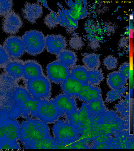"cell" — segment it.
Masks as SVG:
<instances>
[{
    "label": "cell",
    "instance_id": "obj_1",
    "mask_svg": "<svg viewBox=\"0 0 134 151\" xmlns=\"http://www.w3.org/2000/svg\"><path fill=\"white\" fill-rule=\"evenodd\" d=\"M46 123L37 118H28L20 127V138L28 148L36 143L50 136Z\"/></svg>",
    "mask_w": 134,
    "mask_h": 151
},
{
    "label": "cell",
    "instance_id": "obj_2",
    "mask_svg": "<svg viewBox=\"0 0 134 151\" xmlns=\"http://www.w3.org/2000/svg\"><path fill=\"white\" fill-rule=\"evenodd\" d=\"M53 137L62 147L66 146L78 140L81 132L75 126L66 120H57L52 128Z\"/></svg>",
    "mask_w": 134,
    "mask_h": 151
},
{
    "label": "cell",
    "instance_id": "obj_3",
    "mask_svg": "<svg viewBox=\"0 0 134 151\" xmlns=\"http://www.w3.org/2000/svg\"><path fill=\"white\" fill-rule=\"evenodd\" d=\"M25 82L26 89L33 98L42 101L49 100L50 98L51 82L46 76L44 75Z\"/></svg>",
    "mask_w": 134,
    "mask_h": 151
},
{
    "label": "cell",
    "instance_id": "obj_4",
    "mask_svg": "<svg viewBox=\"0 0 134 151\" xmlns=\"http://www.w3.org/2000/svg\"><path fill=\"white\" fill-rule=\"evenodd\" d=\"M25 52L35 56L42 53L45 48L46 37L42 33L36 30L26 32L22 37Z\"/></svg>",
    "mask_w": 134,
    "mask_h": 151
},
{
    "label": "cell",
    "instance_id": "obj_5",
    "mask_svg": "<svg viewBox=\"0 0 134 151\" xmlns=\"http://www.w3.org/2000/svg\"><path fill=\"white\" fill-rule=\"evenodd\" d=\"M46 69L48 77L56 84H60L70 76L69 68L58 60L49 63Z\"/></svg>",
    "mask_w": 134,
    "mask_h": 151
},
{
    "label": "cell",
    "instance_id": "obj_6",
    "mask_svg": "<svg viewBox=\"0 0 134 151\" xmlns=\"http://www.w3.org/2000/svg\"><path fill=\"white\" fill-rule=\"evenodd\" d=\"M3 46L10 58L18 59L25 52L22 38L17 36H12L5 40Z\"/></svg>",
    "mask_w": 134,
    "mask_h": 151
},
{
    "label": "cell",
    "instance_id": "obj_7",
    "mask_svg": "<svg viewBox=\"0 0 134 151\" xmlns=\"http://www.w3.org/2000/svg\"><path fill=\"white\" fill-rule=\"evenodd\" d=\"M23 24L20 16L14 11L11 10L4 15L2 29L6 33L15 34L18 32Z\"/></svg>",
    "mask_w": 134,
    "mask_h": 151
},
{
    "label": "cell",
    "instance_id": "obj_8",
    "mask_svg": "<svg viewBox=\"0 0 134 151\" xmlns=\"http://www.w3.org/2000/svg\"><path fill=\"white\" fill-rule=\"evenodd\" d=\"M45 37V48L50 53L58 55L66 47V38L62 35L52 34Z\"/></svg>",
    "mask_w": 134,
    "mask_h": 151
},
{
    "label": "cell",
    "instance_id": "obj_9",
    "mask_svg": "<svg viewBox=\"0 0 134 151\" xmlns=\"http://www.w3.org/2000/svg\"><path fill=\"white\" fill-rule=\"evenodd\" d=\"M44 75L42 67L37 62L31 60L24 61L23 78L25 81L37 78Z\"/></svg>",
    "mask_w": 134,
    "mask_h": 151
},
{
    "label": "cell",
    "instance_id": "obj_10",
    "mask_svg": "<svg viewBox=\"0 0 134 151\" xmlns=\"http://www.w3.org/2000/svg\"><path fill=\"white\" fill-rule=\"evenodd\" d=\"M22 13L26 19L30 22L34 23L41 17L43 9L38 3H31L26 2L22 8Z\"/></svg>",
    "mask_w": 134,
    "mask_h": 151
},
{
    "label": "cell",
    "instance_id": "obj_11",
    "mask_svg": "<svg viewBox=\"0 0 134 151\" xmlns=\"http://www.w3.org/2000/svg\"><path fill=\"white\" fill-rule=\"evenodd\" d=\"M24 61L19 59H11L4 68L7 74L14 80H19L23 77Z\"/></svg>",
    "mask_w": 134,
    "mask_h": 151
},
{
    "label": "cell",
    "instance_id": "obj_12",
    "mask_svg": "<svg viewBox=\"0 0 134 151\" xmlns=\"http://www.w3.org/2000/svg\"><path fill=\"white\" fill-rule=\"evenodd\" d=\"M83 84L70 76L60 83V86L64 93L70 97L77 98Z\"/></svg>",
    "mask_w": 134,
    "mask_h": 151
},
{
    "label": "cell",
    "instance_id": "obj_13",
    "mask_svg": "<svg viewBox=\"0 0 134 151\" xmlns=\"http://www.w3.org/2000/svg\"><path fill=\"white\" fill-rule=\"evenodd\" d=\"M102 92L101 89L98 87L88 83L83 85L77 98L83 102L102 99Z\"/></svg>",
    "mask_w": 134,
    "mask_h": 151
},
{
    "label": "cell",
    "instance_id": "obj_14",
    "mask_svg": "<svg viewBox=\"0 0 134 151\" xmlns=\"http://www.w3.org/2000/svg\"><path fill=\"white\" fill-rule=\"evenodd\" d=\"M41 101L31 98L20 106L21 111L25 117H37Z\"/></svg>",
    "mask_w": 134,
    "mask_h": 151
},
{
    "label": "cell",
    "instance_id": "obj_15",
    "mask_svg": "<svg viewBox=\"0 0 134 151\" xmlns=\"http://www.w3.org/2000/svg\"><path fill=\"white\" fill-rule=\"evenodd\" d=\"M127 79L119 71H114L109 73L107 78L108 86L112 90L121 89L126 84Z\"/></svg>",
    "mask_w": 134,
    "mask_h": 151
},
{
    "label": "cell",
    "instance_id": "obj_16",
    "mask_svg": "<svg viewBox=\"0 0 134 151\" xmlns=\"http://www.w3.org/2000/svg\"><path fill=\"white\" fill-rule=\"evenodd\" d=\"M3 125L5 141L15 142L19 137L20 127L16 123L12 121L7 122Z\"/></svg>",
    "mask_w": 134,
    "mask_h": 151
},
{
    "label": "cell",
    "instance_id": "obj_17",
    "mask_svg": "<svg viewBox=\"0 0 134 151\" xmlns=\"http://www.w3.org/2000/svg\"><path fill=\"white\" fill-rule=\"evenodd\" d=\"M57 59L69 68L75 66L77 61L76 53L73 51L66 50H64L57 55Z\"/></svg>",
    "mask_w": 134,
    "mask_h": 151
},
{
    "label": "cell",
    "instance_id": "obj_18",
    "mask_svg": "<svg viewBox=\"0 0 134 151\" xmlns=\"http://www.w3.org/2000/svg\"><path fill=\"white\" fill-rule=\"evenodd\" d=\"M30 149H62L54 137L51 135L40 140L29 147Z\"/></svg>",
    "mask_w": 134,
    "mask_h": 151
},
{
    "label": "cell",
    "instance_id": "obj_19",
    "mask_svg": "<svg viewBox=\"0 0 134 151\" xmlns=\"http://www.w3.org/2000/svg\"><path fill=\"white\" fill-rule=\"evenodd\" d=\"M88 70L83 65H75L70 70V77L83 84L88 83Z\"/></svg>",
    "mask_w": 134,
    "mask_h": 151
},
{
    "label": "cell",
    "instance_id": "obj_20",
    "mask_svg": "<svg viewBox=\"0 0 134 151\" xmlns=\"http://www.w3.org/2000/svg\"><path fill=\"white\" fill-rule=\"evenodd\" d=\"M88 111L93 114H98L106 111L107 109L102 99H99L89 101H85Z\"/></svg>",
    "mask_w": 134,
    "mask_h": 151
},
{
    "label": "cell",
    "instance_id": "obj_21",
    "mask_svg": "<svg viewBox=\"0 0 134 151\" xmlns=\"http://www.w3.org/2000/svg\"><path fill=\"white\" fill-rule=\"evenodd\" d=\"M84 66L89 70L99 69L100 65L99 55L91 53L85 56L82 60Z\"/></svg>",
    "mask_w": 134,
    "mask_h": 151
},
{
    "label": "cell",
    "instance_id": "obj_22",
    "mask_svg": "<svg viewBox=\"0 0 134 151\" xmlns=\"http://www.w3.org/2000/svg\"><path fill=\"white\" fill-rule=\"evenodd\" d=\"M60 117L58 110L53 98L49 100L45 122L51 123L56 121Z\"/></svg>",
    "mask_w": 134,
    "mask_h": 151
},
{
    "label": "cell",
    "instance_id": "obj_23",
    "mask_svg": "<svg viewBox=\"0 0 134 151\" xmlns=\"http://www.w3.org/2000/svg\"><path fill=\"white\" fill-rule=\"evenodd\" d=\"M104 75L101 69L88 70V82L93 86L99 85L104 80Z\"/></svg>",
    "mask_w": 134,
    "mask_h": 151
},
{
    "label": "cell",
    "instance_id": "obj_24",
    "mask_svg": "<svg viewBox=\"0 0 134 151\" xmlns=\"http://www.w3.org/2000/svg\"><path fill=\"white\" fill-rule=\"evenodd\" d=\"M70 97L64 93H62L53 98L58 110L60 117L64 116L66 104Z\"/></svg>",
    "mask_w": 134,
    "mask_h": 151
},
{
    "label": "cell",
    "instance_id": "obj_25",
    "mask_svg": "<svg viewBox=\"0 0 134 151\" xmlns=\"http://www.w3.org/2000/svg\"><path fill=\"white\" fill-rule=\"evenodd\" d=\"M75 1V3H74L72 1L70 0L66 2V3L70 7L69 11L72 17L77 20L82 18V14L83 11L79 1Z\"/></svg>",
    "mask_w": 134,
    "mask_h": 151
},
{
    "label": "cell",
    "instance_id": "obj_26",
    "mask_svg": "<svg viewBox=\"0 0 134 151\" xmlns=\"http://www.w3.org/2000/svg\"><path fill=\"white\" fill-rule=\"evenodd\" d=\"M32 98L26 88L21 87L16 88L15 98L20 106Z\"/></svg>",
    "mask_w": 134,
    "mask_h": 151
},
{
    "label": "cell",
    "instance_id": "obj_27",
    "mask_svg": "<svg viewBox=\"0 0 134 151\" xmlns=\"http://www.w3.org/2000/svg\"><path fill=\"white\" fill-rule=\"evenodd\" d=\"M128 90L127 87L124 86L121 89L116 90H112L107 94V97L105 101L112 102L118 99H121L123 97L124 94Z\"/></svg>",
    "mask_w": 134,
    "mask_h": 151
},
{
    "label": "cell",
    "instance_id": "obj_28",
    "mask_svg": "<svg viewBox=\"0 0 134 151\" xmlns=\"http://www.w3.org/2000/svg\"><path fill=\"white\" fill-rule=\"evenodd\" d=\"M44 22L48 28L53 29L59 24L58 15L56 12L51 10L50 12L45 17Z\"/></svg>",
    "mask_w": 134,
    "mask_h": 151
},
{
    "label": "cell",
    "instance_id": "obj_29",
    "mask_svg": "<svg viewBox=\"0 0 134 151\" xmlns=\"http://www.w3.org/2000/svg\"><path fill=\"white\" fill-rule=\"evenodd\" d=\"M79 112L77 109L70 112L65 113L64 115L66 120L78 130L79 126Z\"/></svg>",
    "mask_w": 134,
    "mask_h": 151
},
{
    "label": "cell",
    "instance_id": "obj_30",
    "mask_svg": "<svg viewBox=\"0 0 134 151\" xmlns=\"http://www.w3.org/2000/svg\"><path fill=\"white\" fill-rule=\"evenodd\" d=\"M57 4L61 8L62 11L68 21L70 26L71 33L74 32L77 27V22L71 15L69 10L66 8H64L59 3Z\"/></svg>",
    "mask_w": 134,
    "mask_h": 151
},
{
    "label": "cell",
    "instance_id": "obj_31",
    "mask_svg": "<svg viewBox=\"0 0 134 151\" xmlns=\"http://www.w3.org/2000/svg\"><path fill=\"white\" fill-rule=\"evenodd\" d=\"M49 100L41 101L39 110L37 118L45 122L47 114Z\"/></svg>",
    "mask_w": 134,
    "mask_h": 151
},
{
    "label": "cell",
    "instance_id": "obj_32",
    "mask_svg": "<svg viewBox=\"0 0 134 151\" xmlns=\"http://www.w3.org/2000/svg\"><path fill=\"white\" fill-rule=\"evenodd\" d=\"M118 63L117 58L113 55H109L106 57L104 60V65L108 70L115 69Z\"/></svg>",
    "mask_w": 134,
    "mask_h": 151
},
{
    "label": "cell",
    "instance_id": "obj_33",
    "mask_svg": "<svg viewBox=\"0 0 134 151\" xmlns=\"http://www.w3.org/2000/svg\"><path fill=\"white\" fill-rule=\"evenodd\" d=\"M13 5L12 0H0V16L5 15L11 10Z\"/></svg>",
    "mask_w": 134,
    "mask_h": 151
},
{
    "label": "cell",
    "instance_id": "obj_34",
    "mask_svg": "<svg viewBox=\"0 0 134 151\" xmlns=\"http://www.w3.org/2000/svg\"><path fill=\"white\" fill-rule=\"evenodd\" d=\"M10 59L3 46L0 45V68H4Z\"/></svg>",
    "mask_w": 134,
    "mask_h": 151
},
{
    "label": "cell",
    "instance_id": "obj_35",
    "mask_svg": "<svg viewBox=\"0 0 134 151\" xmlns=\"http://www.w3.org/2000/svg\"><path fill=\"white\" fill-rule=\"evenodd\" d=\"M69 44L72 48L76 50L81 49L83 45L81 38L77 36L71 37L69 40Z\"/></svg>",
    "mask_w": 134,
    "mask_h": 151
},
{
    "label": "cell",
    "instance_id": "obj_36",
    "mask_svg": "<svg viewBox=\"0 0 134 151\" xmlns=\"http://www.w3.org/2000/svg\"><path fill=\"white\" fill-rule=\"evenodd\" d=\"M58 14L59 19V24L65 28L69 33H71L69 23L62 10L58 9Z\"/></svg>",
    "mask_w": 134,
    "mask_h": 151
},
{
    "label": "cell",
    "instance_id": "obj_37",
    "mask_svg": "<svg viewBox=\"0 0 134 151\" xmlns=\"http://www.w3.org/2000/svg\"><path fill=\"white\" fill-rule=\"evenodd\" d=\"M119 72L127 79L130 77V64L128 62L122 64L119 68Z\"/></svg>",
    "mask_w": 134,
    "mask_h": 151
},
{
    "label": "cell",
    "instance_id": "obj_38",
    "mask_svg": "<svg viewBox=\"0 0 134 151\" xmlns=\"http://www.w3.org/2000/svg\"><path fill=\"white\" fill-rule=\"evenodd\" d=\"M77 109V103L75 98L71 97L66 104L65 114L70 112Z\"/></svg>",
    "mask_w": 134,
    "mask_h": 151
},
{
    "label": "cell",
    "instance_id": "obj_39",
    "mask_svg": "<svg viewBox=\"0 0 134 151\" xmlns=\"http://www.w3.org/2000/svg\"><path fill=\"white\" fill-rule=\"evenodd\" d=\"M17 145L15 142L4 141L1 143L0 148L2 149H12L17 148Z\"/></svg>",
    "mask_w": 134,
    "mask_h": 151
},
{
    "label": "cell",
    "instance_id": "obj_40",
    "mask_svg": "<svg viewBox=\"0 0 134 151\" xmlns=\"http://www.w3.org/2000/svg\"><path fill=\"white\" fill-rule=\"evenodd\" d=\"M0 141L2 142L5 141L3 125H0Z\"/></svg>",
    "mask_w": 134,
    "mask_h": 151
},
{
    "label": "cell",
    "instance_id": "obj_41",
    "mask_svg": "<svg viewBox=\"0 0 134 151\" xmlns=\"http://www.w3.org/2000/svg\"><path fill=\"white\" fill-rule=\"evenodd\" d=\"M44 5V6L45 7H46V8H48L49 10H50V9H49L47 3V1H46L44 0V1H40Z\"/></svg>",
    "mask_w": 134,
    "mask_h": 151
}]
</instances>
